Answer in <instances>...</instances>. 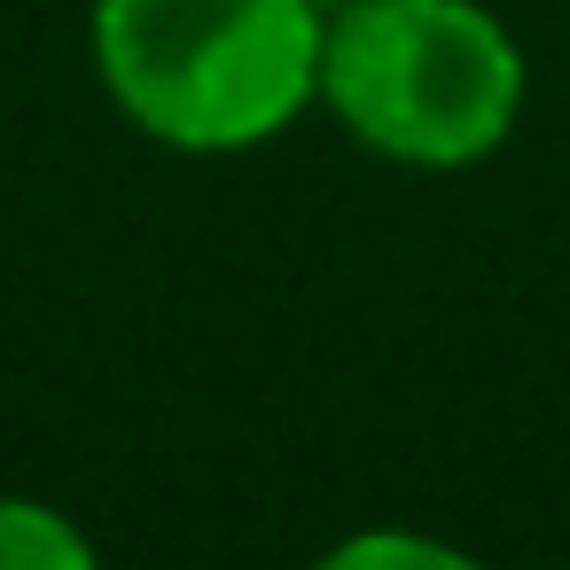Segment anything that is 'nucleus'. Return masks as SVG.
I'll use <instances>...</instances> for the list:
<instances>
[{"instance_id": "nucleus-1", "label": "nucleus", "mask_w": 570, "mask_h": 570, "mask_svg": "<svg viewBox=\"0 0 570 570\" xmlns=\"http://www.w3.org/2000/svg\"><path fill=\"white\" fill-rule=\"evenodd\" d=\"M313 0H95L87 56L110 110L173 157H250L321 110Z\"/></svg>"}, {"instance_id": "nucleus-4", "label": "nucleus", "mask_w": 570, "mask_h": 570, "mask_svg": "<svg viewBox=\"0 0 570 570\" xmlns=\"http://www.w3.org/2000/svg\"><path fill=\"white\" fill-rule=\"evenodd\" d=\"M305 570H484L469 547L438 539V531H414V523H367V531H344L336 547H321Z\"/></svg>"}, {"instance_id": "nucleus-5", "label": "nucleus", "mask_w": 570, "mask_h": 570, "mask_svg": "<svg viewBox=\"0 0 570 570\" xmlns=\"http://www.w3.org/2000/svg\"><path fill=\"white\" fill-rule=\"evenodd\" d=\"M313 9H321V17H336V9H352V0H313Z\"/></svg>"}, {"instance_id": "nucleus-2", "label": "nucleus", "mask_w": 570, "mask_h": 570, "mask_svg": "<svg viewBox=\"0 0 570 570\" xmlns=\"http://www.w3.org/2000/svg\"><path fill=\"white\" fill-rule=\"evenodd\" d=\"M531 63L484 0H352L321 32V110L399 173H476L523 126Z\"/></svg>"}, {"instance_id": "nucleus-3", "label": "nucleus", "mask_w": 570, "mask_h": 570, "mask_svg": "<svg viewBox=\"0 0 570 570\" xmlns=\"http://www.w3.org/2000/svg\"><path fill=\"white\" fill-rule=\"evenodd\" d=\"M0 570H102L87 523L40 492H0Z\"/></svg>"}]
</instances>
